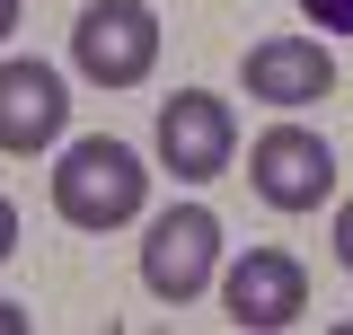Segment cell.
I'll return each mask as SVG.
<instances>
[{
    "mask_svg": "<svg viewBox=\"0 0 353 335\" xmlns=\"http://www.w3.org/2000/svg\"><path fill=\"white\" fill-rule=\"evenodd\" d=\"M141 203H150V168H141L132 141H115V132L62 141V159H53V212H62L71 230L106 238V230L141 221Z\"/></svg>",
    "mask_w": 353,
    "mask_h": 335,
    "instance_id": "1",
    "label": "cell"
},
{
    "mask_svg": "<svg viewBox=\"0 0 353 335\" xmlns=\"http://www.w3.org/2000/svg\"><path fill=\"white\" fill-rule=\"evenodd\" d=\"M71 71L88 88H141L159 71V18H150V0H88L71 18Z\"/></svg>",
    "mask_w": 353,
    "mask_h": 335,
    "instance_id": "2",
    "label": "cell"
},
{
    "mask_svg": "<svg viewBox=\"0 0 353 335\" xmlns=\"http://www.w3.org/2000/svg\"><path fill=\"white\" fill-rule=\"evenodd\" d=\"M141 283H150V300H203L221 283V212L203 203H176L150 221V238H141Z\"/></svg>",
    "mask_w": 353,
    "mask_h": 335,
    "instance_id": "3",
    "label": "cell"
},
{
    "mask_svg": "<svg viewBox=\"0 0 353 335\" xmlns=\"http://www.w3.org/2000/svg\"><path fill=\"white\" fill-rule=\"evenodd\" d=\"M248 185H256L274 212H318L336 194V150H327V132L265 124L256 141H248Z\"/></svg>",
    "mask_w": 353,
    "mask_h": 335,
    "instance_id": "4",
    "label": "cell"
},
{
    "mask_svg": "<svg viewBox=\"0 0 353 335\" xmlns=\"http://www.w3.org/2000/svg\"><path fill=\"white\" fill-rule=\"evenodd\" d=\"M301 309H309V274H301V256H283V247H248V256H230V265H221V318H230L239 335L301 327Z\"/></svg>",
    "mask_w": 353,
    "mask_h": 335,
    "instance_id": "5",
    "label": "cell"
},
{
    "mask_svg": "<svg viewBox=\"0 0 353 335\" xmlns=\"http://www.w3.org/2000/svg\"><path fill=\"white\" fill-rule=\"evenodd\" d=\"M230 159H239V115H230V97H212V88L159 97V168H168V176L212 185Z\"/></svg>",
    "mask_w": 353,
    "mask_h": 335,
    "instance_id": "6",
    "label": "cell"
},
{
    "mask_svg": "<svg viewBox=\"0 0 353 335\" xmlns=\"http://www.w3.org/2000/svg\"><path fill=\"white\" fill-rule=\"evenodd\" d=\"M62 132H71V88H62V71L36 62V53L0 62V150L9 159H36Z\"/></svg>",
    "mask_w": 353,
    "mask_h": 335,
    "instance_id": "7",
    "label": "cell"
},
{
    "mask_svg": "<svg viewBox=\"0 0 353 335\" xmlns=\"http://www.w3.org/2000/svg\"><path fill=\"white\" fill-rule=\"evenodd\" d=\"M327 88H336V53H327L318 36H265V44H248V97L301 115V106H318Z\"/></svg>",
    "mask_w": 353,
    "mask_h": 335,
    "instance_id": "8",
    "label": "cell"
},
{
    "mask_svg": "<svg viewBox=\"0 0 353 335\" xmlns=\"http://www.w3.org/2000/svg\"><path fill=\"white\" fill-rule=\"evenodd\" d=\"M301 18L318 36H353V0H301Z\"/></svg>",
    "mask_w": 353,
    "mask_h": 335,
    "instance_id": "9",
    "label": "cell"
},
{
    "mask_svg": "<svg viewBox=\"0 0 353 335\" xmlns=\"http://www.w3.org/2000/svg\"><path fill=\"white\" fill-rule=\"evenodd\" d=\"M336 265H345V274H353V194H345V203H336Z\"/></svg>",
    "mask_w": 353,
    "mask_h": 335,
    "instance_id": "10",
    "label": "cell"
},
{
    "mask_svg": "<svg viewBox=\"0 0 353 335\" xmlns=\"http://www.w3.org/2000/svg\"><path fill=\"white\" fill-rule=\"evenodd\" d=\"M9 256H18V203L0 194V265H9Z\"/></svg>",
    "mask_w": 353,
    "mask_h": 335,
    "instance_id": "11",
    "label": "cell"
},
{
    "mask_svg": "<svg viewBox=\"0 0 353 335\" xmlns=\"http://www.w3.org/2000/svg\"><path fill=\"white\" fill-rule=\"evenodd\" d=\"M0 335H27V309L18 300H0Z\"/></svg>",
    "mask_w": 353,
    "mask_h": 335,
    "instance_id": "12",
    "label": "cell"
},
{
    "mask_svg": "<svg viewBox=\"0 0 353 335\" xmlns=\"http://www.w3.org/2000/svg\"><path fill=\"white\" fill-rule=\"evenodd\" d=\"M9 36H18V0H0V44H9Z\"/></svg>",
    "mask_w": 353,
    "mask_h": 335,
    "instance_id": "13",
    "label": "cell"
}]
</instances>
